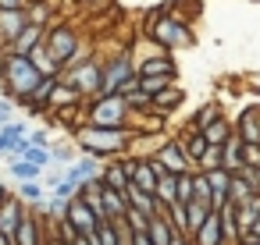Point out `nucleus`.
<instances>
[{"label":"nucleus","mask_w":260,"mask_h":245,"mask_svg":"<svg viewBox=\"0 0 260 245\" xmlns=\"http://www.w3.org/2000/svg\"><path fill=\"white\" fill-rule=\"evenodd\" d=\"M86 125L93 128H132V110L125 96H96L86 103Z\"/></svg>","instance_id":"3"},{"label":"nucleus","mask_w":260,"mask_h":245,"mask_svg":"<svg viewBox=\"0 0 260 245\" xmlns=\"http://www.w3.org/2000/svg\"><path fill=\"white\" fill-rule=\"evenodd\" d=\"M25 25H29L25 8H22V11H0V36H4V43H11Z\"/></svg>","instance_id":"26"},{"label":"nucleus","mask_w":260,"mask_h":245,"mask_svg":"<svg viewBox=\"0 0 260 245\" xmlns=\"http://www.w3.org/2000/svg\"><path fill=\"white\" fill-rule=\"evenodd\" d=\"M100 185H104V188H114V192H125V188H128V171H125L121 156L104 164V171H100Z\"/></svg>","instance_id":"20"},{"label":"nucleus","mask_w":260,"mask_h":245,"mask_svg":"<svg viewBox=\"0 0 260 245\" xmlns=\"http://www.w3.org/2000/svg\"><path fill=\"white\" fill-rule=\"evenodd\" d=\"M0 100H4V89H0Z\"/></svg>","instance_id":"49"},{"label":"nucleus","mask_w":260,"mask_h":245,"mask_svg":"<svg viewBox=\"0 0 260 245\" xmlns=\"http://www.w3.org/2000/svg\"><path fill=\"white\" fill-rule=\"evenodd\" d=\"M221 171H228V174H239L242 171V139L239 135H232L221 146Z\"/></svg>","instance_id":"24"},{"label":"nucleus","mask_w":260,"mask_h":245,"mask_svg":"<svg viewBox=\"0 0 260 245\" xmlns=\"http://www.w3.org/2000/svg\"><path fill=\"white\" fill-rule=\"evenodd\" d=\"M40 82H43V75L36 71V64L29 57H18V54L0 57V89H4V96H11V103L25 107Z\"/></svg>","instance_id":"2"},{"label":"nucleus","mask_w":260,"mask_h":245,"mask_svg":"<svg viewBox=\"0 0 260 245\" xmlns=\"http://www.w3.org/2000/svg\"><path fill=\"white\" fill-rule=\"evenodd\" d=\"M22 139H15L8 128H0V156H4V160H11L15 156V146H18Z\"/></svg>","instance_id":"38"},{"label":"nucleus","mask_w":260,"mask_h":245,"mask_svg":"<svg viewBox=\"0 0 260 245\" xmlns=\"http://www.w3.org/2000/svg\"><path fill=\"white\" fill-rule=\"evenodd\" d=\"M217 220H221V234H224V245H239L242 238V224H239V206H221L217 210Z\"/></svg>","instance_id":"18"},{"label":"nucleus","mask_w":260,"mask_h":245,"mask_svg":"<svg viewBox=\"0 0 260 245\" xmlns=\"http://www.w3.org/2000/svg\"><path fill=\"white\" fill-rule=\"evenodd\" d=\"M47 188H43V181H22L18 185V199L22 202H29V206H40V202H47Z\"/></svg>","instance_id":"32"},{"label":"nucleus","mask_w":260,"mask_h":245,"mask_svg":"<svg viewBox=\"0 0 260 245\" xmlns=\"http://www.w3.org/2000/svg\"><path fill=\"white\" fill-rule=\"evenodd\" d=\"M232 125H235V135H239L242 142H256V146H260V103L242 107Z\"/></svg>","instance_id":"12"},{"label":"nucleus","mask_w":260,"mask_h":245,"mask_svg":"<svg viewBox=\"0 0 260 245\" xmlns=\"http://www.w3.org/2000/svg\"><path fill=\"white\" fill-rule=\"evenodd\" d=\"M256 181H260V171H256Z\"/></svg>","instance_id":"51"},{"label":"nucleus","mask_w":260,"mask_h":245,"mask_svg":"<svg viewBox=\"0 0 260 245\" xmlns=\"http://www.w3.org/2000/svg\"><path fill=\"white\" fill-rule=\"evenodd\" d=\"M0 245H15V241H11V234H0Z\"/></svg>","instance_id":"47"},{"label":"nucleus","mask_w":260,"mask_h":245,"mask_svg":"<svg viewBox=\"0 0 260 245\" xmlns=\"http://www.w3.org/2000/svg\"><path fill=\"white\" fill-rule=\"evenodd\" d=\"M192 202V171L189 174H178V206Z\"/></svg>","instance_id":"39"},{"label":"nucleus","mask_w":260,"mask_h":245,"mask_svg":"<svg viewBox=\"0 0 260 245\" xmlns=\"http://www.w3.org/2000/svg\"><path fill=\"white\" fill-rule=\"evenodd\" d=\"M178 142H182V149H185L189 164H192V167H200V160L207 156V139H203L200 132H185V135H178Z\"/></svg>","instance_id":"27"},{"label":"nucleus","mask_w":260,"mask_h":245,"mask_svg":"<svg viewBox=\"0 0 260 245\" xmlns=\"http://www.w3.org/2000/svg\"><path fill=\"white\" fill-rule=\"evenodd\" d=\"M214 117H221V103H217V100L203 103V107H200V110L189 117V128H185V132H203V128H207Z\"/></svg>","instance_id":"30"},{"label":"nucleus","mask_w":260,"mask_h":245,"mask_svg":"<svg viewBox=\"0 0 260 245\" xmlns=\"http://www.w3.org/2000/svg\"><path fill=\"white\" fill-rule=\"evenodd\" d=\"M72 135H75L79 153H86V156L107 164V160H118V156L128 153V142H132L136 132H132V128H93V125H82V128H75Z\"/></svg>","instance_id":"1"},{"label":"nucleus","mask_w":260,"mask_h":245,"mask_svg":"<svg viewBox=\"0 0 260 245\" xmlns=\"http://www.w3.org/2000/svg\"><path fill=\"white\" fill-rule=\"evenodd\" d=\"M47 234H50V231L43 227V220H40V217L29 210V213L22 217L18 231L11 234V241H15V245H47Z\"/></svg>","instance_id":"11"},{"label":"nucleus","mask_w":260,"mask_h":245,"mask_svg":"<svg viewBox=\"0 0 260 245\" xmlns=\"http://www.w3.org/2000/svg\"><path fill=\"white\" fill-rule=\"evenodd\" d=\"M164 171L153 164V160H136V171H132V178H128V185H136L139 192H150L153 195V188H157V178H160Z\"/></svg>","instance_id":"17"},{"label":"nucleus","mask_w":260,"mask_h":245,"mask_svg":"<svg viewBox=\"0 0 260 245\" xmlns=\"http://www.w3.org/2000/svg\"><path fill=\"white\" fill-rule=\"evenodd\" d=\"M25 0H0V11H22Z\"/></svg>","instance_id":"44"},{"label":"nucleus","mask_w":260,"mask_h":245,"mask_svg":"<svg viewBox=\"0 0 260 245\" xmlns=\"http://www.w3.org/2000/svg\"><path fill=\"white\" fill-rule=\"evenodd\" d=\"M86 100L68 86V82H54V93H50V114H57V110H68V107H82Z\"/></svg>","instance_id":"19"},{"label":"nucleus","mask_w":260,"mask_h":245,"mask_svg":"<svg viewBox=\"0 0 260 245\" xmlns=\"http://www.w3.org/2000/svg\"><path fill=\"white\" fill-rule=\"evenodd\" d=\"M64 220L75 227V234H86V238H89V234H96V227L104 224V220H96V213H93V210H89L82 199H72V202H68Z\"/></svg>","instance_id":"10"},{"label":"nucleus","mask_w":260,"mask_h":245,"mask_svg":"<svg viewBox=\"0 0 260 245\" xmlns=\"http://www.w3.org/2000/svg\"><path fill=\"white\" fill-rule=\"evenodd\" d=\"M146 238H150V245H171V238H175V231H171V224H168V217H150V227H146Z\"/></svg>","instance_id":"29"},{"label":"nucleus","mask_w":260,"mask_h":245,"mask_svg":"<svg viewBox=\"0 0 260 245\" xmlns=\"http://www.w3.org/2000/svg\"><path fill=\"white\" fill-rule=\"evenodd\" d=\"M249 245H260V241H249Z\"/></svg>","instance_id":"50"},{"label":"nucleus","mask_w":260,"mask_h":245,"mask_svg":"<svg viewBox=\"0 0 260 245\" xmlns=\"http://www.w3.org/2000/svg\"><path fill=\"white\" fill-rule=\"evenodd\" d=\"M43 50L50 54V61L64 71L68 64H75V61H82L86 54L79 50V32L72 29V25H54V29H47V36H43Z\"/></svg>","instance_id":"6"},{"label":"nucleus","mask_w":260,"mask_h":245,"mask_svg":"<svg viewBox=\"0 0 260 245\" xmlns=\"http://www.w3.org/2000/svg\"><path fill=\"white\" fill-rule=\"evenodd\" d=\"M43 36H47V29H40V25H25L11 43H8V54H18V57H29L40 43H43Z\"/></svg>","instance_id":"16"},{"label":"nucleus","mask_w":260,"mask_h":245,"mask_svg":"<svg viewBox=\"0 0 260 245\" xmlns=\"http://www.w3.org/2000/svg\"><path fill=\"white\" fill-rule=\"evenodd\" d=\"M8 167H11V178H15L18 185H22V181H40V178H43V171H40L36 164H29V160H11Z\"/></svg>","instance_id":"33"},{"label":"nucleus","mask_w":260,"mask_h":245,"mask_svg":"<svg viewBox=\"0 0 260 245\" xmlns=\"http://www.w3.org/2000/svg\"><path fill=\"white\" fill-rule=\"evenodd\" d=\"M11 117H15V103L11 100H0V128L11 125Z\"/></svg>","instance_id":"42"},{"label":"nucleus","mask_w":260,"mask_h":245,"mask_svg":"<svg viewBox=\"0 0 260 245\" xmlns=\"http://www.w3.org/2000/svg\"><path fill=\"white\" fill-rule=\"evenodd\" d=\"M153 164H157L164 174H189V171H196V167L189 164V156H185V149H182L178 139H164L160 149L153 153Z\"/></svg>","instance_id":"8"},{"label":"nucleus","mask_w":260,"mask_h":245,"mask_svg":"<svg viewBox=\"0 0 260 245\" xmlns=\"http://www.w3.org/2000/svg\"><path fill=\"white\" fill-rule=\"evenodd\" d=\"M25 213H29L25 202H22L18 195H8L4 202H0V234H15Z\"/></svg>","instance_id":"15"},{"label":"nucleus","mask_w":260,"mask_h":245,"mask_svg":"<svg viewBox=\"0 0 260 245\" xmlns=\"http://www.w3.org/2000/svg\"><path fill=\"white\" fill-rule=\"evenodd\" d=\"M189 241H192V245H224V234H221V220H217V213H210V217L192 231Z\"/></svg>","instance_id":"21"},{"label":"nucleus","mask_w":260,"mask_h":245,"mask_svg":"<svg viewBox=\"0 0 260 245\" xmlns=\"http://www.w3.org/2000/svg\"><path fill=\"white\" fill-rule=\"evenodd\" d=\"M100 202H104V220H121V217L128 213V199H125V192L104 188V192H100Z\"/></svg>","instance_id":"23"},{"label":"nucleus","mask_w":260,"mask_h":245,"mask_svg":"<svg viewBox=\"0 0 260 245\" xmlns=\"http://www.w3.org/2000/svg\"><path fill=\"white\" fill-rule=\"evenodd\" d=\"M182 100H185V93H182L178 86H168L164 93H157V96H153V114L168 117V114H171V110H175V107H178Z\"/></svg>","instance_id":"28"},{"label":"nucleus","mask_w":260,"mask_h":245,"mask_svg":"<svg viewBox=\"0 0 260 245\" xmlns=\"http://www.w3.org/2000/svg\"><path fill=\"white\" fill-rule=\"evenodd\" d=\"M4 199H8V185H4V181H0V202H4Z\"/></svg>","instance_id":"46"},{"label":"nucleus","mask_w":260,"mask_h":245,"mask_svg":"<svg viewBox=\"0 0 260 245\" xmlns=\"http://www.w3.org/2000/svg\"><path fill=\"white\" fill-rule=\"evenodd\" d=\"M25 18H29V25H40V29H47L50 4H47V0H40V4H29V8H25Z\"/></svg>","instance_id":"35"},{"label":"nucleus","mask_w":260,"mask_h":245,"mask_svg":"<svg viewBox=\"0 0 260 245\" xmlns=\"http://www.w3.org/2000/svg\"><path fill=\"white\" fill-rule=\"evenodd\" d=\"M29 4H40V0H25V8H29Z\"/></svg>","instance_id":"48"},{"label":"nucleus","mask_w":260,"mask_h":245,"mask_svg":"<svg viewBox=\"0 0 260 245\" xmlns=\"http://www.w3.org/2000/svg\"><path fill=\"white\" fill-rule=\"evenodd\" d=\"M100 68H104V89H100V96H118L125 86L136 82V61H132L128 50H118V54H114L111 61H104Z\"/></svg>","instance_id":"7"},{"label":"nucleus","mask_w":260,"mask_h":245,"mask_svg":"<svg viewBox=\"0 0 260 245\" xmlns=\"http://www.w3.org/2000/svg\"><path fill=\"white\" fill-rule=\"evenodd\" d=\"M146 32H150V39L168 54V50H175V47H192V29L182 22V18H175V15H168V11H160L157 18H150V25H146Z\"/></svg>","instance_id":"5"},{"label":"nucleus","mask_w":260,"mask_h":245,"mask_svg":"<svg viewBox=\"0 0 260 245\" xmlns=\"http://www.w3.org/2000/svg\"><path fill=\"white\" fill-rule=\"evenodd\" d=\"M50 160H54L57 167H72V164L79 160V146H72V142H57V146H50Z\"/></svg>","instance_id":"34"},{"label":"nucleus","mask_w":260,"mask_h":245,"mask_svg":"<svg viewBox=\"0 0 260 245\" xmlns=\"http://www.w3.org/2000/svg\"><path fill=\"white\" fill-rule=\"evenodd\" d=\"M203 178H207V185H210V210L217 213L221 206H228V185H232V174L221 171V167H214V171H203Z\"/></svg>","instance_id":"14"},{"label":"nucleus","mask_w":260,"mask_h":245,"mask_svg":"<svg viewBox=\"0 0 260 245\" xmlns=\"http://www.w3.org/2000/svg\"><path fill=\"white\" fill-rule=\"evenodd\" d=\"M200 135L207 139V146H224V142H228V139L235 135V125H232V121H228V117L221 114V117H214V121H210V125H207V128L200 132Z\"/></svg>","instance_id":"22"},{"label":"nucleus","mask_w":260,"mask_h":245,"mask_svg":"<svg viewBox=\"0 0 260 245\" xmlns=\"http://www.w3.org/2000/svg\"><path fill=\"white\" fill-rule=\"evenodd\" d=\"M242 167L260 171V146L256 142H242Z\"/></svg>","instance_id":"37"},{"label":"nucleus","mask_w":260,"mask_h":245,"mask_svg":"<svg viewBox=\"0 0 260 245\" xmlns=\"http://www.w3.org/2000/svg\"><path fill=\"white\" fill-rule=\"evenodd\" d=\"M100 171H104V164H100V160H93V156L79 153V160H75L72 167H64V178H68V181H75V185L82 188L86 181H96V178H100Z\"/></svg>","instance_id":"13"},{"label":"nucleus","mask_w":260,"mask_h":245,"mask_svg":"<svg viewBox=\"0 0 260 245\" xmlns=\"http://www.w3.org/2000/svg\"><path fill=\"white\" fill-rule=\"evenodd\" d=\"M171 245H192V241H189L185 234H175V238H171Z\"/></svg>","instance_id":"45"},{"label":"nucleus","mask_w":260,"mask_h":245,"mask_svg":"<svg viewBox=\"0 0 260 245\" xmlns=\"http://www.w3.org/2000/svg\"><path fill=\"white\" fill-rule=\"evenodd\" d=\"M175 61H171V54H150V57H143V61H136V78H175Z\"/></svg>","instance_id":"9"},{"label":"nucleus","mask_w":260,"mask_h":245,"mask_svg":"<svg viewBox=\"0 0 260 245\" xmlns=\"http://www.w3.org/2000/svg\"><path fill=\"white\" fill-rule=\"evenodd\" d=\"M160 217H168V224H171L175 234H185V206H171V210H164ZM185 238H189V234H185Z\"/></svg>","instance_id":"36"},{"label":"nucleus","mask_w":260,"mask_h":245,"mask_svg":"<svg viewBox=\"0 0 260 245\" xmlns=\"http://www.w3.org/2000/svg\"><path fill=\"white\" fill-rule=\"evenodd\" d=\"M125 199H128V210H136V213H146V217H157V213H160V210H157V199H153L150 192H139L136 185L125 188Z\"/></svg>","instance_id":"25"},{"label":"nucleus","mask_w":260,"mask_h":245,"mask_svg":"<svg viewBox=\"0 0 260 245\" xmlns=\"http://www.w3.org/2000/svg\"><path fill=\"white\" fill-rule=\"evenodd\" d=\"M125 224H128L136 234H143V231L150 227V217H146V213H136V210H128V213H125Z\"/></svg>","instance_id":"41"},{"label":"nucleus","mask_w":260,"mask_h":245,"mask_svg":"<svg viewBox=\"0 0 260 245\" xmlns=\"http://www.w3.org/2000/svg\"><path fill=\"white\" fill-rule=\"evenodd\" d=\"M210 213H214V210H210L207 202H196V199H192V202H185V234L192 238V231H196Z\"/></svg>","instance_id":"31"},{"label":"nucleus","mask_w":260,"mask_h":245,"mask_svg":"<svg viewBox=\"0 0 260 245\" xmlns=\"http://www.w3.org/2000/svg\"><path fill=\"white\" fill-rule=\"evenodd\" d=\"M214 167H221V146H207V156L200 160L196 171H214Z\"/></svg>","instance_id":"40"},{"label":"nucleus","mask_w":260,"mask_h":245,"mask_svg":"<svg viewBox=\"0 0 260 245\" xmlns=\"http://www.w3.org/2000/svg\"><path fill=\"white\" fill-rule=\"evenodd\" d=\"M61 82H68V86L89 103V100H96L100 89H104V68H100V61L82 57V61H75V64H68V68L61 71Z\"/></svg>","instance_id":"4"},{"label":"nucleus","mask_w":260,"mask_h":245,"mask_svg":"<svg viewBox=\"0 0 260 245\" xmlns=\"http://www.w3.org/2000/svg\"><path fill=\"white\" fill-rule=\"evenodd\" d=\"M29 142H32V146H43V149H50V132H29Z\"/></svg>","instance_id":"43"}]
</instances>
